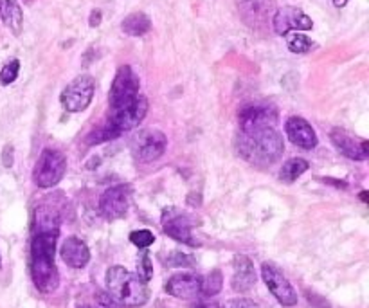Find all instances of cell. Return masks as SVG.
Wrapping results in <instances>:
<instances>
[{
	"label": "cell",
	"instance_id": "1",
	"mask_svg": "<svg viewBox=\"0 0 369 308\" xmlns=\"http://www.w3.org/2000/svg\"><path fill=\"white\" fill-rule=\"evenodd\" d=\"M236 148L243 161L256 168H270L285 152L283 135L276 128H262L254 132H240Z\"/></svg>",
	"mask_w": 369,
	"mask_h": 308
},
{
	"label": "cell",
	"instance_id": "2",
	"mask_svg": "<svg viewBox=\"0 0 369 308\" xmlns=\"http://www.w3.org/2000/svg\"><path fill=\"white\" fill-rule=\"evenodd\" d=\"M60 233L35 231L31 242V277L36 289L43 294H50L58 289L60 272L54 253Z\"/></svg>",
	"mask_w": 369,
	"mask_h": 308
},
{
	"label": "cell",
	"instance_id": "3",
	"mask_svg": "<svg viewBox=\"0 0 369 308\" xmlns=\"http://www.w3.org/2000/svg\"><path fill=\"white\" fill-rule=\"evenodd\" d=\"M107 289L112 299L121 307L137 308L150 299L148 283L121 265H114L107 270Z\"/></svg>",
	"mask_w": 369,
	"mask_h": 308
},
{
	"label": "cell",
	"instance_id": "4",
	"mask_svg": "<svg viewBox=\"0 0 369 308\" xmlns=\"http://www.w3.org/2000/svg\"><path fill=\"white\" fill-rule=\"evenodd\" d=\"M67 171V159L60 150L54 148H46L40 154L38 161L33 170V181L38 188L50 189L58 186L62 179L65 177Z\"/></svg>",
	"mask_w": 369,
	"mask_h": 308
},
{
	"label": "cell",
	"instance_id": "5",
	"mask_svg": "<svg viewBox=\"0 0 369 308\" xmlns=\"http://www.w3.org/2000/svg\"><path fill=\"white\" fill-rule=\"evenodd\" d=\"M148 114V100L144 96L139 94L135 100H132L130 103L121 105L117 108H112L110 114H108V127L116 134H124L128 130H134L139 124L143 123V120Z\"/></svg>",
	"mask_w": 369,
	"mask_h": 308
},
{
	"label": "cell",
	"instance_id": "6",
	"mask_svg": "<svg viewBox=\"0 0 369 308\" xmlns=\"http://www.w3.org/2000/svg\"><path fill=\"white\" fill-rule=\"evenodd\" d=\"M130 148L135 161L150 164V162L157 161L164 155L166 148H168V137L161 130H155V128L139 130L132 139Z\"/></svg>",
	"mask_w": 369,
	"mask_h": 308
},
{
	"label": "cell",
	"instance_id": "7",
	"mask_svg": "<svg viewBox=\"0 0 369 308\" xmlns=\"http://www.w3.org/2000/svg\"><path fill=\"white\" fill-rule=\"evenodd\" d=\"M277 108L269 101H252L240 108V132H254L262 128H276Z\"/></svg>",
	"mask_w": 369,
	"mask_h": 308
},
{
	"label": "cell",
	"instance_id": "8",
	"mask_svg": "<svg viewBox=\"0 0 369 308\" xmlns=\"http://www.w3.org/2000/svg\"><path fill=\"white\" fill-rule=\"evenodd\" d=\"M94 92H96V80L90 74H81V76L74 78L69 85L63 89L62 96H60V103L70 114L83 112L92 101Z\"/></svg>",
	"mask_w": 369,
	"mask_h": 308
},
{
	"label": "cell",
	"instance_id": "9",
	"mask_svg": "<svg viewBox=\"0 0 369 308\" xmlns=\"http://www.w3.org/2000/svg\"><path fill=\"white\" fill-rule=\"evenodd\" d=\"M139 89H141V81H139V76L134 73V69L130 65H121L117 69L116 78L112 81L110 92H108L110 110L135 100L139 96Z\"/></svg>",
	"mask_w": 369,
	"mask_h": 308
},
{
	"label": "cell",
	"instance_id": "10",
	"mask_svg": "<svg viewBox=\"0 0 369 308\" xmlns=\"http://www.w3.org/2000/svg\"><path fill=\"white\" fill-rule=\"evenodd\" d=\"M262 277L265 282L267 289L270 290L274 297L279 301L283 307H296L297 304V292L294 290L292 283L289 282V277L283 274V270L272 262H265L262 265Z\"/></svg>",
	"mask_w": 369,
	"mask_h": 308
},
{
	"label": "cell",
	"instance_id": "11",
	"mask_svg": "<svg viewBox=\"0 0 369 308\" xmlns=\"http://www.w3.org/2000/svg\"><path fill=\"white\" fill-rule=\"evenodd\" d=\"M162 229L169 238L184 245L198 247V243L193 238V220L188 213L178 208H166L161 216Z\"/></svg>",
	"mask_w": 369,
	"mask_h": 308
},
{
	"label": "cell",
	"instance_id": "12",
	"mask_svg": "<svg viewBox=\"0 0 369 308\" xmlns=\"http://www.w3.org/2000/svg\"><path fill=\"white\" fill-rule=\"evenodd\" d=\"M272 29L276 35L287 36L289 33H301L314 29V22L310 16L296 6H285V8L276 9L272 16Z\"/></svg>",
	"mask_w": 369,
	"mask_h": 308
},
{
	"label": "cell",
	"instance_id": "13",
	"mask_svg": "<svg viewBox=\"0 0 369 308\" xmlns=\"http://www.w3.org/2000/svg\"><path fill=\"white\" fill-rule=\"evenodd\" d=\"M130 186L119 184L105 189L100 198V213L107 220L124 218L130 208Z\"/></svg>",
	"mask_w": 369,
	"mask_h": 308
},
{
	"label": "cell",
	"instance_id": "14",
	"mask_svg": "<svg viewBox=\"0 0 369 308\" xmlns=\"http://www.w3.org/2000/svg\"><path fill=\"white\" fill-rule=\"evenodd\" d=\"M238 13L250 29H263L276 13V0H236Z\"/></svg>",
	"mask_w": 369,
	"mask_h": 308
},
{
	"label": "cell",
	"instance_id": "15",
	"mask_svg": "<svg viewBox=\"0 0 369 308\" xmlns=\"http://www.w3.org/2000/svg\"><path fill=\"white\" fill-rule=\"evenodd\" d=\"M331 143L337 148V152L351 161H365L369 157V141L368 139H358L348 134L343 128H333L330 134Z\"/></svg>",
	"mask_w": 369,
	"mask_h": 308
},
{
	"label": "cell",
	"instance_id": "16",
	"mask_svg": "<svg viewBox=\"0 0 369 308\" xmlns=\"http://www.w3.org/2000/svg\"><path fill=\"white\" fill-rule=\"evenodd\" d=\"M166 292L177 299H196L202 294V277L198 274H173L164 285Z\"/></svg>",
	"mask_w": 369,
	"mask_h": 308
},
{
	"label": "cell",
	"instance_id": "17",
	"mask_svg": "<svg viewBox=\"0 0 369 308\" xmlns=\"http://www.w3.org/2000/svg\"><path fill=\"white\" fill-rule=\"evenodd\" d=\"M285 132L289 135L290 143L303 148V150H314L319 144V137H317L314 127L301 116L289 117L285 123Z\"/></svg>",
	"mask_w": 369,
	"mask_h": 308
},
{
	"label": "cell",
	"instance_id": "18",
	"mask_svg": "<svg viewBox=\"0 0 369 308\" xmlns=\"http://www.w3.org/2000/svg\"><path fill=\"white\" fill-rule=\"evenodd\" d=\"M256 285V270L254 263L245 255H236L232 262L231 287L235 292H249Z\"/></svg>",
	"mask_w": 369,
	"mask_h": 308
},
{
	"label": "cell",
	"instance_id": "19",
	"mask_svg": "<svg viewBox=\"0 0 369 308\" xmlns=\"http://www.w3.org/2000/svg\"><path fill=\"white\" fill-rule=\"evenodd\" d=\"M60 255H62V260L70 267V269H83V267L89 265L90 262L89 245L81 238H77V236H69V238L63 242Z\"/></svg>",
	"mask_w": 369,
	"mask_h": 308
},
{
	"label": "cell",
	"instance_id": "20",
	"mask_svg": "<svg viewBox=\"0 0 369 308\" xmlns=\"http://www.w3.org/2000/svg\"><path fill=\"white\" fill-rule=\"evenodd\" d=\"M0 18H2L4 26L15 36H18L22 33L23 13L18 4V0H0Z\"/></svg>",
	"mask_w": 369,
	"mask_h": 308
},
{
	"label": "cell",
	"instance_id": "21",
	"mask_svg": "<svg viewBox=\"0 0 369 308\" xmlns=\"http://www.w3.org/2000/svg\"><path fill=\"white\" fill-rule=\"evenodd\" d=\"M121 29H123L124 35L128 36H143L146 35V33H150L151 20L150 16L143 11L130 13V15L124 16V20L121 22Z\"/></svg>",
	"mask_w": 369,
	"mask_h": 308
},
{
	"label": "cell",
	"instance_id": "22",
	"mask_svg": "<svg viewBox=\"0 0 369 308\" xmlns=\"http://www.w3.org/2000/svg\"><path fill=\"white\" fill-rule=\"evenodd\" d=\"M310 168V162L306 159H301V157H292L283 164L279 171V181L285 182V184H292L296 182L304 171Z\"/></svg>",
	"mask_w": 369,
	"mask_h": 308
},
{
	"label": "cell",
	"instance_id": "23",
	"mask_svg": "<svg viewBox=\"0 0 369 308\" xmlns=\"http://www.w3.org/2000/svg\"><path fill=\"white\" fill-rule=\"evenodd\" d=\"M285 38L290 53L294 54H306L316 49V42L308 38L306 35H303V33H289Z\"/></svg>",
	"mask_w": 369,
	"mask_h": 308
},
{
	"label": "cell",
	"instance_id": "24",
	"mask_svg": "<svg viewBox=\"0 0 369 308\" xmlns=\"http://www.w3.org/2000/svg\"><path fill=\"white\" fill-rule=\"evenodd\" d=\"M223 287V276L218 269L211 270L205 280H202V294L208 297L216 296Z\"/></svg>",
	"mask_w": 369,
	"mask_h": 308
},
{
	"label": "cell",
	"instance_id": "25",
	"mask_svg": "<svg viewBox=\"0 0 369 308\" xmlns=\"http://www.w3.org/2000/svg\"><path fill=\"white\" fill-rule=\"evenodd\" d=\"M20 73V62L18 60H11L9 63H6L0 70V85L2 87H8L11 83H15V80L18 78Z\"/></svg>",
	"mask_w": 369,
	"mask_h": 308
},
{
	"label": "cell",
	"instance_id": "26",
	"mask_svg": "<svg viewBox=\"0 0 369 308\" xmlns=\"http://www.w3.org/2000/svg\"><path fill=\"white\" fill-rule=\"evenodd\" d=\"M130 242L139 249H146L155 242V236L150 229H139V231L130 233Z\"/></svg>",
	"mask_w": 369,
	"mask_h": 308
},
{
	"label": "cell",
	"instance_id": "27",
	"mask_svg": "<svg viewBox=\"0 0 369 308\" xmlns=\"http://www.w3.org/2000/svg\"><path fill=\"white\" fill-rule=\"evenodd\" d=\"M137 276L143 277L144 282H150L151 276H154V267H151V260L148 253H143L141 258L137 262Z\"/></svg>",
	"mask_w": 369,
	"mask_h": 308
},
{
	"label": "cell",
	"instance_id": "28",
	"mask_svg": "<svg viewBox=\"0 0 369 308\" xmlns=\"http://www.w3.org/2000/svg\"><path fill=\"white\" fill-rule=\"evenodd\" d=\"M166 263H168L169 267H191L195 262H193V258L189 255H184L181 250H173V253L168 256Z\"/></svg>",
	"mask_w": 369,
	"mask_h": 308
},
{
	"label": "cell",
	"instance_id": "29",
	"mask_svg": "<svg viewBox=\"0 0 369 308\" xmlns=\"http://www.w3.org/2000/svg\"><path fill=\"white\" fill-rule=\"evenodd\" d=\"M223 308H260L258 303H254L252 299H247V297H238V299L227 301Z\"/></svg>",
	"mask_w": 369,
	"mask_h": 308
},
{
	"label": "cell",
	"instance_id": "30",
	"mask_svg": "<svg viewBox=\"0 0 369 308\" xmlns=\"http://www.w3.org/2000/svg\"><path fill=\"white\" fill-rule=\"evenodd\" d=\"M13 157H15V148L11 144H6L4 152H2V164H4V168H11Z\"/></svg>",
	"mask_w": 369,
	"mask_h": 308
},
{
	"label": "cell",
	"instance_id": "31",
	"mask_svg": "<svg viewBox=\"0 0 369 308\" xmlns=\"http://www.w3.org/2000/svg\"><path fill=\"white\" fill-rule=\"evenodd\" d=\"M101 23V11L100 9H94L92 13H90V20H89V26L90 27H97Z\"/></svg>",
	"mask_w": 369,
	"mask_h": 308
},
{
	"label": "cell",
	"instance_id": "32",
	"mask_svg": "<svg viewBox=\"0 0 369 308\" xmlns=\"http://www.w3.org/2000/svg\"><path fill=\"white\" fill-rule=\"evenodd\" d=\"M191 308H220V304L216 301H198Z\"/></svg>",
	"mask_w": 369,
	"mask_h": 308
},
{
	"label": "cell",
	"instance_id": "33",
	"mask_svg": "<svg viewBox=\"0 0 369 308\" xmlns=\"http://www.w3.org/2000/svg\"><path fill=\"white\" fill-rule=\"evenodd\" d=\"M350 0H333V6L335 8H344Z\"/></svg>",
	"mask_w": 369,
	"mask_h": 308
},
{
	"label": "cell",
	"instance_id": "34",
	"mask_svg": "<svg viewBox=\"0 0 369 308\" xmlns=\"http://www.w3.org/2000/svg\"><path fill=\"white\" fill-rule=\"evenodd\" d=\"M358 197H360L362 202H368V191H362L360 195H358Z\"/></svg>",
	"mask_w": 369,
	"mask_h": 308
},
{
	"label": "cell",
	"instance_id": "35",
	"mask_svg": "<svg viewBox=\"0 0 369 308\" xmlns=\"http://www.w3.org/2000/svg\"><path fill=\"white\" fill-rule=\"evenodd\" d=\"M80 308H97V307H89V304H87V307H80Z\"/></svg>",
	"mask_w": 369,
	"mask_h": 308
}]
</instances>
